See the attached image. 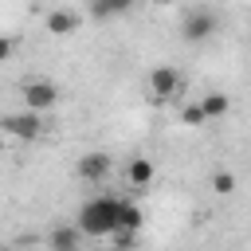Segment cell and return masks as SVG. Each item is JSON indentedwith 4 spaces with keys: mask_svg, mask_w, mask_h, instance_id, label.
<instances>
[{
    "mask_svg": "<svg viewBox=\"0 0 251 251\" xmlns=\"http://www.w3.org/2000/svg\"><path fill=\"white\" fill-rule=\"evenodd\" d=\"M118 208H122V200H114V196H94V200H86L82 208H78V231L82 235H90V239H106L114 227H118Z\"/></svg>",
    "mask_w": 251,
    "mask_h": 251,
    "instance_id": "obj_1",
    "label": "cell"
},
{
    "mask_svg": "<svg viewBox=\"0 0 251 251\" xmlns=\"http://www.w3.org/2000/svg\"><path fill=\"white\" fill-rule=\"evenodd\" d=\"M4 133H12V137H20V141H35L39 137V129H43V122H39V110H24V114H8L4 122Z\"/></svg>",
    "mask_w": 251,
    "mask_h": 251,
    "instance_id": "obj_3",
    "label": "cell"
},
{
    "mask_svg": "<svg viewBox=\"0 0 251 251\" xmlns=\"http://www.w3.org/2000/svg\"><path fill=\"white\" fill-rule=\"evenodd\" d=\"M157 4H173V0H157Z\"/></svg>",
    "mask_w": 251,
    "mask_h": 251,
    "instance_id": "obj_17",
    "label": "cell"
},
{
    "mask_svg": "<svg viewBox=\"0 0 251 251\" xmlns=\"http://www.w3.org/2000/svg\"><path fill=\"white\" fill-rule=\"evenodd\" d=\"M180 122H184V126H192V129H200V126H208V114H204V106H200V102H188V106L180 110Z\"/></svg>",
    "mask_w": 251,
    "mask_h": 251,
    "instance_id": "obj_13",
    "label": "cell"
},
{
    "mask_svg": "<svg viewBox=\"0 0 251 251\" xmlns=\"http://www.w3.org/2000/svg\"><path fill=\"white\" fill-rule=\"evenodd\" d=\"M118 227H141V208L133 204V200H122V208H118Z\"/></svg>",
    "mask_w": 251,
    "mask_h": 251,
    "instance_id": "obj_12",
    "label": "cell"
},
{
    "mask_svg": "<svg viewBox=\"0 0 251 251\" xmlns=\"http://www.w3.org/2000/svg\"><path fill=\"white\" fill-rule=\"evenodd\" d=\"M47 31L59 35V39H63V35H75V31H78V16H75V12H51V16H47Z\"/></svg>",
    "mask_w": 251,
    "mask_h": 251,
    "instance_id": "obj_9",
    "label": "cell"
},
{
    "mask_svg": "<svg viewBox=\"0 0 251 251\" xmlns=\"http://www.w3.org/2000/svg\"><path fill=\"white\" fill-rule=\"evenodd\" d=\"M212 188H216L220 196H227V192H235V176H231V173H216V176H212Z\"/></svg>",
    "mask_w": 251,
    "mask_h": 251,
    "instance_id": "obj_14",
    "label": "cell"
},
{
    "mask_svg": "<svg viewBox=\"0 0 251 251\" xmlns=\"http://www.w3.org/2000/svg\"><path fill=\"white\" fill-rule=\"evenodd\" d=\"M133 4H137V0H86V8H90V16H94V20H114V16H126Z\"/></svg>",
    "mask_w": 251,
    "mask_h": 251,
    "instance_id": "obj_7",
    "label": "cell"
},
{
    "mask_svg": "<svg viewBox=\"0 0 251 251\" xmlns=\"http://www.w3.org/2000/svg\"><path fill=\"white\" fill-rule=\"evenodd\" d=\"M78 239H82V231H78V224H75V227H55L47 243H51L55 251H75V247H78Z\"/></svg>",
    "mask_w": 251,
    "mask_h": 251,
    "instance_id": "obj_10",
    "label": "cell"
},
{
    "mask_svg": "<svg viewBox=\"0 0 251 251\" xmlns=\"http://www.w3.org/2000/svg\"><path fill=\"white\" fill-rule=\"evenodd\" d=\"M212 31H216V16H212L208 8L188 12V16H184V24H180V35H184L188 43H200V39H208Z\"/></svg>",
    "mask_w": 251,
    "mask_h": 251,
    "instance_id": "obj_4",
    "label": "cell"
},
{
    "mask_svg": "<svg viewBox=\"0 0 251 251\" xmlns=\"http://www.w3.org/2000/svg\"><path fill=\"white\" fill-rule=\"evenodd\" d=\"M126 176H129V184L145 188V184L157 176V169H153V161H149V157H133V161L126 165Z\"/></svg>",
    "mask_w": 251,
    "mask_h": 251,
    "instance_id": "obj_8",
    "label": "cell"
},
{
    "mask_svg": "<svg viewBox=\"0 0 251 251\" xmlns=\"http://www.w3.org/2000/svg\"><path fill=\"white\" fill-rule=\"evenodd\" d=\"M55 102H59V86L55 82H47V78L24 82V106L27 110H51Z\"/></svg>",
    "mask_w": 251,
    "mask_h": 251,
    "instance_id": "obj_2",
    "label": "cell"
},
{
    "mask_svg": "<svg viewBox=\"0 0 251 251\" xmlns=\"http://www.w3.org/2000/svg\"><path fill=\"white\" fill-rule=\"evenodd\" d=\"M78 176L90 180V184L106 180V176H110V157H106V153H82V157H78Z\"/></svg>",
    "mask_w": 251,
    "mask_h": 251,
    "instance_id": "obj_6",
    "label": "cell"
},
{
    "mask_svg": "<svg viewBox=\"0 0 251 251\" xmlns=\"http://www.w3.org/2000/svg\"><path fill=\"white\" fill-rule=\"evenodd\" d=\"M8 55H12V39H4V35H0V63H4Z\"/></svg>",
    "mask_w": 251,
    "mask_h": 251,
    "instance_id": "obj_16",
    "label": "cell"
},
{
    "mask_svg": "<svg viewBox=\"0 0 251 251\" xmlns=\"http://www.w3.org/2000/svg\"><path fill=\"white\" fill-rule=\"evenodd\" d=\"M110 239H114L118 247H133V243H137V231H133V227H114Z\"/></svg>",
    "mask_w": 251,
    "mask_h": 251,
    "instance_id": "obj_15",
    "label": "cell"
},
{
    "mask_svg": "<svg viewBox=\"0 0 251 251\" xmlns=\"http://www.w3.org/2000/svg\"><path fill=\"white\" fill-rule=\"evenodd\" d=\"M149 98L153 102H169L176 90H180V75L173 71V67H153V75H149Z\"/></svg>",
    "mask_w": 251,
    "mask_h": 251,
    "instance_id": "obj_5",
    "label": "cell"
},
{
    "mask_svg": "<svg viewBox=\"0 0 251 251\" xmlns=\"http://www.w3.org/2000/svg\"><path fill=\"white\" fill-rule=\"evenodd\" d=\"M200 106H204L208 122H212V118H224V114H227V94H220V90H208V94L200 98Z\"/></svg>",
    "mask_w": 251,
    "mask_h": 251,
    "instance_id": "obj_11",
    "label": "cell"
}]
</instances>
